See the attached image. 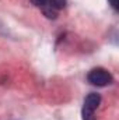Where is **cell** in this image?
Listing matches in <instances>:
<instances>
[{"label":"cell","instance_id":"cell-1","mask_svg":"<svg viewBox=\"0 0 119 120\" xmlns=\"http://www.w3.org/2000/svg\"><path fill=\"white\" fill-rule=\"evenodd\" d=\"M87 80L91 85H95V87H107L114 81L111 73L102 67L92 68L87 75Z\"/></svg>","mask_w":119,"mask_h":120},{"label":"cell","instance_id":"cell-2","mask_svg":"<svg viewBox=\"0 0 119 120\" xmlns=\"http://www.w3.org/2000/svg\"><path fill=\"white\" fill-rule=\"evenodd\" d=\"M99 103H101L99 94H95V92L88 94L87 98L84 99V105H83V110H81L83 120H95V110L98 109Z\"/></svg>","mask_w":119,"mask_h":120},{"label":"cell","instance_id":"cell-3","mask_svg":"<svg viewBox=\"0 0 119 120\" xmlns=\"http://www.w3.org/2000/svg\"><path fill=\"white\" fill-rule=\"evenodd\" d=\"M64 6H66V0H48L46 4L41 8L48 18H56L59 10L64 8Z\"/></svg>","mask_w":119,"mask_h":120},{"label":"cell","instance_id":"cell-4","mask_svg":"<svg viewBox=\"0 0 119 120\" xmlns=\"http://www.w3.org/2000/svg\"><path fill=\"white\" fill-rule=\"evenodd\" d=\"M31 1H32V4L36 6V7H44L48 0H31Z\"/></svg>","mask_w":119,"mask_h":120},{"label":"cell","instance_id":"cell-5","mask_svg":"<svg viewBox=\"0 0 119 120\" xmlns=\"http://www.w3.org/2000/svg\"><path fill=\"white\" fill-rule=\"evenodd\" d=\"M108 3L111 4V7H112L115 11H118V0H108Z\"/></svg>","mask_w":119,"mask_h":120}]
</instances>
